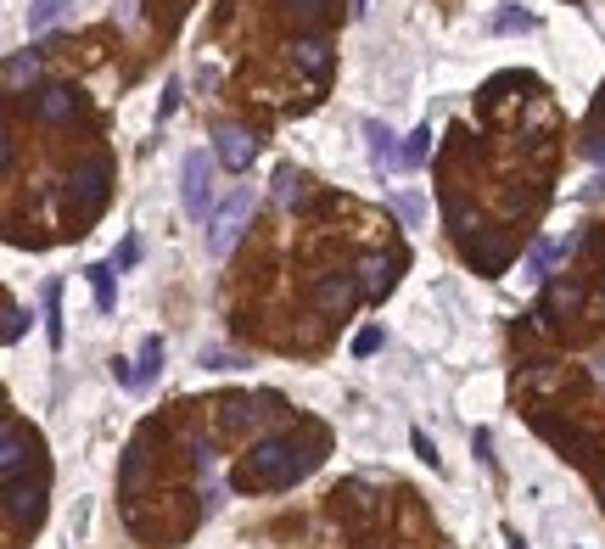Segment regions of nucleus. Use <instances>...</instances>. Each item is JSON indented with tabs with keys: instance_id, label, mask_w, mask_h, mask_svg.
Masks as SVG:
<instances>
[{
	"instance_id": "f257e3e1",
	"label": "nucleus",
	"mask_w": 605,
	"mask_h": 549,
	"mask_svg": "<svg viewBox=\"0 0 605 549\" xmlns=\"http://www.w3.org/2000/svg\"><path fill=\"white\" fill-rule=\"evenodd\" d=\"M314 465V454L297 449V437H269V443H258L253 460H247V471H241V482L247 488H286V482H297L303 471Z\"/></svg>"
},
{
	"instance_id": "f03ea898",
	"label": "nucleus",
	"mask_w": 605,
	"mask_h": 549,
	"mask_svg": "<svg viewBox=\"0 0 605 549\" xmlns=\"http://www.w3.org/2000/svg\"><path fill=\"white\" fill-rule=\"evenodd\" d=\"M247 219H253V185H241L236 197H225L219 208H213V219H208V258H230V247L241 241Z\"/></svg>"
},
{
	"instance_id": "7ed1b4c3",
	"label": "nucleus",
	"mask_w": 605,
	"mask_h": 549,
	"mask_svg": "<svg viewBox=\"0 0 605 549\" xmlns=\"http://www.w3.org/2000/svg\"><path fill=\"white\" fill-rule=\"evenodd\" d=\"M180 197H185V213L197 219V225H208L213 219V163L208 152H185V169H180Z\"/></svg>"
},
{
	"instance_id": "20e7f679",
	"label": "nucleus",
	"mask_w": 605,
	"mask_h": 549,
	"mask_svg": "<svg viewBox=\"0 0 605 549\" xmlns=\"http://www.w3.org/2000/svg\"><path fill=\"white\" fill-rule=\"evenodd\" d=\"M365 146H370V163H376L381 174L404 169V146H398V135L381 124V118H365Z\"/></svg>"
},
{
	"instance_id": "39448f33",
	"label": "nucleus",
	"mask_w": 605,
	"mask_h": 549,
	"mask_svg": "<svg viewBox=\"0 0 605 549\" xmlns=\"http://www.w3.org/2000/svg\"><path fill=\"white\" fill-rule=\"evenodd\" d=\"M213 141H219V163H225V169H236V174H247L253 169V157H258V141L253 135H247V129H219V135H213Z\"/></svg>"
},
{
	"instance_id": "423d86ee",
	"label": "nucleus",
	"mask_w": 605,
	"mask_h": 549,
	"mask_svg": "<svg viewBox=\"0 0 605 549\" xmlns=\"http://www.w3.org/2000/svg\"><path fill=\"white\" fill-rule=\"evenodd\" d=\"M73 197H79V219H90V213L107 202V169H101V163H85V169L73 174Z\"/></svg>"
},
{
	"instance_id": "0eeeda50",
	"label": "nucleus",
	"mask_w": 605,
	"mask_h": 549,
	"mask_svg": "<svg viewBox=\"0 0 605 549\" xmlns=\"http://www.w3.org/2000/svg\"><path fill=\"white\" fill-rule=\"evenodd\" d=\"M23 432H17V421H6V432H0V471H6V482H17V471H23Z\"/></svg>"
},
{
	"instance_id": "6e6552de",
	"label": "nucleus",
	"mask_w": 605,
	"mask_h": 549,
	"mask_svg": "<svg viewBox=\"0 0 605 549\" xmlns=\"http://www.w3.org/2000/svg\"><path fill=\"white\" fill-rule=\"evenodd\" d=\"M275 202H281V208H303V202H309V180L297 169H275Z\"/></svg>"
},
{
	"instance_id": "1a4fd4ad",
	"label": "nucleus",
	"mask_w": 605,
	"mask_h": 549,
	"mask_svg": "<svg viewBox=\"0 0 605 549\" xmlns=\"http://www.w3.org/2000/svg\"><path fill=\"white\" fill-rule=\"evenodd\" d=\"M6 510H12V516L17 521H23V516H40V488H23V482H6Z\"/></svg>"
},
{
	"instance_id": "9d476101",
	"label": "nucleus",
	"mask_w": 605,
	"mask_h": 549,
	"mask_svg": "<svg viewBox=\"0 0 605 549\" xmlns=\"http://www.w3.org/2000/svg\"><path fill=\"white\" fill-rule=\"evenodd\" d=\"M157 370H163V337H146L141 342V359H135V387H146Z\"/></svg>"
},
{
	"instance_id": "9b49d317",
	"label": "nucleus",
	"mask_w": 605,
	"mask_h": 549,
	"mask_svg": "<svg viewBox=\"0 0 605 549\" xmlns=\"http://www.w3.org/2000/svg\"><path fill=\"white\" fill-rule=\"evenodd\" d=\"M34 73H40V57H34V51H12V62H6V85L23 90V85H34Z\"/></svg>"
},
{
	"instance_id": "f8f14e48",
	"label": "nucleus",
	"mask_w": 605,
	"mask_h": 549,
	"mask_svg": "<svg viewBox=\"0 0 605 549\" xmlns=\"http://www.w3.org/2000/svg\"><path fill=\"white\" fill-rule=\"evenodd\" d=\"M45 337H51V348H62V286L57 281H45Z\"/></svg>"
},
{
	"instance_id": "ddd939ff",
	"label": "nucleus",
	"mask_w": 605,
	"mask_h": 549,
	"mask_svg": "<svg viewBox=\"0 0 605 549\" xmlns=\"http://www.w3.org/2000/svg\"><path fill=\"white\" fill-rule=\"evenodd\" d=\"M85 275H90V286H96V309L113 314V264H90Z\"/></svg>"
},
{
	"instance_id": "4468645a",
	"label": "nucleus",
	"mask_w": 605,
	"mask_h": 549,
	"mask_svg": "<svg viewBox=\"0 0 605 549\" xmlns=\"http://www.w3.org/2000/svg\"><path fill=\"white\" fill-rule=\"evenodd\" d=\"M40 118H45V124H62V118H73V90H45Z\"/></svg>"
},
{
	"instance_id": "2eb2a0df",
	"label": "nucleus",
	"mask_w": 605,
	"mask_h": 549,
	"mask_svg": "<svg viewBox=\"0 0 605 549\" xmlns=\"http://www.w3.org/2000/svg\"><path fill=\"white\" fill-rule=\"evenodd\" d=\"M359 275H365V292L370 297H381L387 286H393V269H387V258H365V264H359Z\"/></svg>"
},
{
	"instance_id": "dca6fc26",
	"label": "nucleus",
	"mask_w": 605,
	"mask_h": 549,
	"mask_svg": "<svg viewBox=\"0 0 605 549\" xmlns=\"http://www.w3.org/2000/svg\"><path fill=\"white\" fill-rule=\"evenodd\" d=\"M68 6H73V0H29V29H51Z\"/></svg>"
},
{
	"instance_id": "f3484780",
	"label": "nucleus",
	"mask_w": 605,
	"mask_h": 549,
	"mask_svg": "<svg viewBox=\"0 0 605 549\" xmlns=\"http://www.w3.org/2000/svg\"><path fill=\"white\" fill-rule=\"evenodd\" d=\"M426 157H432V124H421L415 135H409V146H404V169H421Z\"/></svg>"
},
{
	"instance_id": "a211bd4d",
	"label": "nucleus",
	"mask_w": 605,
	"mask_h": 549,
	"mask_svg": "<svg viewBox=\"0 0 605 549\" xmlns=\"http://www.w3.org/2000/svg\"><path fill=\"white\" fill-rule=\"evenodd\" d=\"M555 258H561V253H555V241H538L533 253H527V275H533V281H544V269L555 264Z\"/></svg>"
},
{
	"instance_id": "6ab92c4d",
	"label": "nucleus",
	"mask_w": 605,
	"mask_h": 549,
	"mask_svg": "<svg viewBox=\"0 0 605 549\" xmlns=\"http://www.w3.org/2000/svg\"><path fill=\"white\" fill-rule=\"evenodd\" d=\"M533 23H538L533 12H499V17H493V29H499V34H527Z\"/></svg>"
},
{
	"instance_id": "aec40b11",
	"label": "nucleus",
	"mask_w": 605,
	"mask_h": 549,
	"mask_svg": "<svg viewBox=\"0 0 605 549\" xmlns=\"http://www.w3.org/2000/svg\"><path fill=\"white\" fill-rule=\"evenodd\" d=\"M320 303H325V309H348V303H353V286L348 281H325Z\"/></svg>"
},
{
	"instance_id": "412c9836",
	"label": "nucleus",
	"mask_w": 605,
	"mask_h": 549,
	"mask_svg": "<svg viewBox=\"0 0 605 549\" xmlns=\"http://www.w3.org/2000/svg\"><path fill=\"white\" fill-rule=\"evenodd\" d=\"M297 62H303L309 73H320L325 68V45L320 40H303V45H297Z\"/></svg>"
},
{
	"instance_id": "4be33fe9",
	"label": "nucleus",
	"mask_w": 605,
	"mask_h": 549,
	"mask_svg": "<svg viewBox=\"0 0 605 549\" xmlns=\"http://www.w3.org/2000/svg\"><path fill=\"white\" fill-rule=\"evenodd\" d=\"M174 107H180V79H169V85H163V101H157V124H169Z\"/></svg>"
},
{
	"instance_id": "5701e85b",
	"label": "nucleus",
	"mask_w": 605,
	"mask_h": 549,
	"mask_svg": "<svg viewBox=\"0 0 605 549\" xmlns=\"http://www.w3.org/2000/svg\"><path fill=\"white\" fill-rule=\"evenodd\" d=\"M23 320H29V314L17 309L12 297H6V342H17V337H23Z\"/></svg>"
},
{
	"instance_id": "b1692460",
	"label": "nucleus",
	"mask_w": 605,
	"mask_h": 549,
	"mask_svg": "<svg viewBox=\"0 0 605 549\" xmlns=\"http://www.w3.org/2000/svg\"><path fill=\"white\" fill-rule=\"evenodd\" d=\"M381 348V331L376 325H370V331H359V337H353V353H359V359H370V353Z\"/></svg>"
},
{
	"instance_id": "393cba45",
	"label": "nucleus",
	"mask_w": 605,
	"mask_h": 549,
	"mask_svg": "<svg viewBox=\"0 0 605 549\" xmlns=\"http://www.w3.org/2000/svg\"><path fill=\"white\" fill-rule=\"evenodd\" d=\"M135 258H141V241L129 236V241H124V253L113 258V269H129V264H135Z\"/></svg>"
},
{
	"instance_id": "a878e982",
	"label": "nucleus",
	"mask_w": 605,
	"mask_h": 549,
	"mask_svg": "<svg viewBox=\"0 0 605 549\" xmlns=\"http://www.w3.org/2000/svg\"><path fill=\"white\" fill-rule=\"evenodd\" d=\"M398 213H404V219H409V225H415V219H421V197H398Z\"/></svg>"
},
{
	"instance_id": "bb28decb",
	"label": "nucleus",
	"mask_w": 605,
	"mask_h": 549,
	"mask_svg": "<svg viewBox=\"0 0 605 549\" xmlns=\"http://www.w3.org/2000/svg\"><path fill=\"white\" fill-rule=\"evenodd\" d=\"M415 454H421L426 465H437V449H432V437H426V432H415Z\"/></svg>"
},
{
	"instance_id": "cd10ccee",
	"label": "nucleus",
	"mask_w": 605,
	"mask_h": 549,
	"mask_svg": "<svg viewBox=\"0 0 605 549\" xmlns=\"http://www.w3.org/2000/svg\"><path fill=\"white\" fill-rule=\"evenodd\" d=\"M191 460H197L202 471H213V449H208V443H191Z\"/></svg>"
},
{
	"instance_id": "c85d7f7f",
	"label": "nucleus",
	"mask_w": 605,
	"mask_h": 549,
	"mask_svg": "<svg viewBox=\"0 0 605 549\" xmlns=\"http://www.w3.org/2000/svg\"><path fill=\"white\" fill-rule=\"evenodd\" d=\"M325 0H297V12H320Z\"/></svg>"
}]
</instances>
